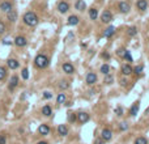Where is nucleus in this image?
<instances>
[{
  "label": "nucleus",
  "mask_w": 149,
  "mask_h": 144,
  "mask_svg": "<svg viewBox=\"0 0 149 144\" xmlns=\"http://www.w3.org/2000/svg\"><path fill=\"white\" fill-rule=\"evenodd\" d=\"M22 20L28 26H35L37 24H38V16H37L34 12L29 11V12H26V13L24 14Z\"/></svg>",
  "instance_id": "nucleus-1"
},
{
  "label": "nucleus",
  "mask_w": 149,
  "mask_h": 144,
  "mask_svg": "<svg viewBox=\"0 0 149 144\" xmlns=\"http://www.w3.org/2000/svg\"><path fill=\"white\" fill-rule=\"evenodd\" d=\"M34 64H35L37 68H46L48 66V58L46 55H43V54H39L34 59Z\"/></svg>",
  "instance_id": "nucleus-2"
},
{
  "label": "nucleus",
  "mask_w": 149,
  "mask_h": 144,
  "mask_svg": "<svg viewBox=\"0 0 149 144\" xmlns=\"http://www.w3.org/2000/svg\"><path fill=\"white\" fill-rule=\"evenodd\" d=\"M113 20V13L110 11H103L101 14V21L103 24H110V21Z\"/></svg>",
  "instance_id": "nucleus-3"
},
{
  "label": "nucleus",
  "mask_w": 149,
  "mask_h": 144,
  "mask_svg": "<svg viewBox=\"0 0 149 144\" xmlns=\"http://www.w3.org/2000/svg\"><path fill=\"white\" fill-rule=\"evenodd\" d=\"M118 8H119V11H120V13H124V14L131 11V5H129L127 1H120V3L118 4Z\"/></svg>",
  "instance_id": "nucleus-4"
},
{
  "label": "nucleus",
  "mask_w": 149,
  "mask_h": 144,
  "mask_svg": "<svg viewBox=\"0 0 149 144\" xmlns=\"http://www.w3.org/2000/svg\"><path fill=\"white\" fill-rule=\"evenodd\" d=\"M13 43L17 46V47H24V46H26L28 41H26V38H25V37H22V35H18V37L14 38Z\"/></svg>",
  "instance_id": "nucleus-5"
},
{
  "label": "nucleus",
  "mask_w": 149,
  "mask_h": 144,
  "mask_svg": "<svg viewBox=\"0 0 149 144\" xmlns=\"http://www.w3.org/2000/svg\"><path fill=\"white\" fill-rule=\"evenodd\" d=\"M58 11H59L60 13H67V12L69 11V4H68L67 1H59V3H58Z\"/></svg>",
  "instance_id": "nucleus-6"
},
{
  "label": "nucleus",
  "mask_w": 149,
  "mask_h": 144,
  "mask_svg": "<svg viewBox=\"0 0 149 144\" xmlns=\"http://www.w3.org/2000/svg\"><path fill=\"white\" fill-rule=\"evenodd\" d=\"M11 9H12V3H11V1H8V0H4V1H1V3H0V11L7 12V13H8Z\"/></svg>",
  "instance_id": "nucleus-7"
},
{
  "label": "nucleus",
  "mask_w": 149,
  "mask_h": 144,
  "mask_svg": "<svg viewBox=\"0 0 149 144\" xmlns=\"http://www.w3.org/2000/svg\"><path fill=\"white\" fill-rule=\"evenodd\" d=\"M89 114H86V113H79V114H76V121L77 122H80V123H85V122H88L89 121Z\"/></svg>",
  "instance_id": "nucleus-8"
},
{
  "label": "nucleus",
  "mask_w": 149,
  "mask_h": 144,
  "mask_svg": "<svg viewBox=\"0 0 149 144\" xmlns=\"http://www.w3.org/2000/svg\"><path fill=\"white\" fill-rule=\"evenodd\" d=\"M86 83L89 85H93L97 83V75L94 74V72H89V74L86 75Z\"/></svg>",
  "instance_id": "nucleus-9"
},
{
  "label": "nucleus",
  "mask_w": 149,
  "mask_h": 144,
  "mask_svg": "<svg viewBox=\"0 0 149 144\" xmlns=\"http://www.w3.org/2000/svg\"><path fill=\"white\" fill-rule=\"evenodd\" d=\"M101 138H102V140H110V139L113 138V132H111L109 128H105L101 132Z\"/></svg>",
  "instance_id": "nucleus-10"
},
{
  "label": "nucleus",
  "mask_w": 149,
  "mask_h": 144,
  "mask_svg": "<svg viewBox=\"0 0 149 144\" xmlns=\"http://www.w3.org/2000/svg\"><path fill=\"white\" fill-rule=\"evenodd\" d=\"M62 68H63V71H64L65 74H68V75H72L73 72H75V67H73L71 63H64Z\"/></svg>",
  "instance_id": "nucleus-11"
},
{
  "label": "nucleus",
  "mask_w": 149,
  "mask_h": 144,
  "mask_svg": "<svg viewBox=\"0 0 149 144\" xmlns=\"http://www.w3.org/2000/svg\"><path fill=\"white\" fill-rule=\"evenodd\" d=\"M79 17L77 16H75V14H72V16H69L68 17V20H67V24L69 26H75V25H77L79 24Z\"/></svg>",
  "instance_id": "nucleus-12"
},
{
  "label": "nucleus",
  "mask_w": 149,
  "mask_h": 144,
  "mask_svg": "<svg viewBox=\"0 0 149 144\" xmlns=\"http://www.w3.org/2000/svg\"><path fill=\"white\" fill-rule=\"evenodd\" d=\"M38 132H39L41 135L46 136V135H48V134H50V127H48L47 124H41L39 128H38Z\"/></svg>",
  "instance_id": "nucleus-13"
},
{
  "label": "nucleus",
  "mask_w": 149,
  "mask_h": 144,
  "mask_svg": "<svg viewBox=\"0 0 149 144\" xmlns=\"http://www.w3.org/2000/svg\"><path fill=\"white\" fill-rule=\"evenodd\" d=\"M17 85H18V77H17L16 75H13V76L11 77V81H9V89L13 91Z\"/></svg>",
  "instance_id": "nucleus-14"
},
{
  "label": "nucleus",
  "mask_w": 149,
  "mask_h": 144,
  "mask_svg": "<svg viewBox=\"0 0 149 144\" xmlns=\"http://www.w3.org/2000/svg\"><path fill=\"white\" fill-rule=\"evenodd\" d=\"M7 64H8V67L11 68V70H17L18 66H20V63L17 62L16 59H8L7 60Z\"/></svg>",
  "instance_id": "nucleus-15"
},
{
  "label": "nucleus",
  "mask_w": 149,
  "mask_h": 144,
  "mask_svg": "<svg viewBox=\"0 0 149 144\" xmlns=\"http://www.w3.org/2000/svg\"><path fill=\"white\" fill-rule=\"evenodd\" d=\"M75 8L77 9V11H85L86 9V4H85L84 0H77L76 4H75Z\"/></svg>",
  "instance_id": "nucleus-16"
},
{
  "label": "nucleus",
  "mask_w": 149,
  "mask_h": 144,
  "mask_svg": "<svg viewBox=\"0 0 149 144\" xmlns=\"http://www.w3.org/2000/svg\"><path fill=\"white\" fill-rule=\"evenodd\" d=\"M136 7H137L139 11H145L148 8V3H146V0H137Z\"/></svg>",
  "instance_id": "nucleus-17"
},
{
  "label": "nucleus",
  "mask_w": 149,
  "mask_h": 144,
  "mask_svg": "<svg viewBox=\"0 0 149 144\" xmlns=\"http://www.w3.org/2000/svg\"><path fill=\"white\" fill-rule=\"evenodd\" d=\"M7 17H8V20L11 21V23H14V21L17 20V12L14 11V9H11V11L7 13Z\"/></svg>",
  "instance_id": "nucleus-18"
},
{
  "label": "nucleus",
  "mask_w": 149,
  "mask_h": 144,
  "mask_svg": "<svg viewBox=\"0 0 149 144\" xmlns=\"http://www.w3.org/2000/svg\"><path fill=\"white\" fill-rule=\"evenodd\" d=\"M58 132H59V135H62V136H67L68 135V127L65 126V124H59Z\"/></svg>",
  "instance_id": "nucleus-19"
},
{
  "label": "nucleus",
  "mask_w": 149,
  "mask_h": 144,
  "mask_svg": "<svg viewBox=\"0 0 149 144\" xmlns=\"http://www.w3.org/2000/svg\"><path fill=\"white\" fill-rule=\"evenodd\" d=\"M114 33H115V28H114V26H109V28L105 29L103 35L105 37H107V38H110V37H113L114 35Z\"/></svg>",
  "instance_id": "nucleus-20"
},
{
  "label": "nucleus",
  "mask_w": 149,
  "mask_h": 144,
  "mask_svg": "<svg viewBox=\"0 0 149 144\" xmlns=\"http://www.w3.org/2000/svg\"><path fill=\"white\" fill-rule=\"evenodd\" d=\"M132 71H133V68L131 67L129 64H124L123 67H122V72H123V75H126V76H128V75L132 74Z\"/></svg>",
  "instance_id": "nucleus-21"
},
{
  "label": "nucleus",
  "mask_w": 149,
  "mask_h": 144,
  "mask_svg": "<svg viewBox=\"0 0 149 144\" xmlns=\"http://www.w3.org/2000/svg\"><path fill=\"white\" fill-rule=\"evenodd\" d=\"M42 114L46 117H50L51 114H52V109H51V106H48V105H46V106L42 107Z\"/></svg>",
  "instance_id": "nucleus-22"
},
{
  "label": "nucleus",
  "mask_w": 149,
  "mask_h": 144,
  "mask_svg": "<svg viewBox=\"0 0 149 144\" xmlns=\"http://www.w3.org/2000/svg\"><path fill=\"white\" fill-rule=\"evenodd\" d=\"M89 17L90 20H97V17H98V11L96 8H90L89 9Z\"/></svg>",
  "instance_id": "nucleus-23"
},
{
  "label": "nucleus",
  "mask_w": 149,
  "mask_h": 144,
  "mask_svg": "<svg viewBox=\"0 0 149 144\" xmlns=\"http://www.w3.org/2000/svg\"><path fill=\"white\" fill-rule=\"evenodd\" d=\"M137 110H139V102H135V104H133V106L131 107V110H129V113H131V115L135 117L136 114H137Z\"/></svg>",
  "instance_id": "nucleus-24"
},
{
  "label": "nucleus",
  "mask_w": 149,
  "mask_h": 144,
  "mask_svg": "<svg viewBox=\"0 0 149 144\" xmlns=\"http://www.w3.org/2000/svg\"><path fill=\"white\" fill-rule=\"evenodd\" d=\"M65 100H67V97H65L64 93L58 94V97H56V102H58V104H64Z\"/></svg>",
  "instance_id": "nucleus-25"
},
{
  "label": "nucleus",
  "mask_w": 149,
  "mask_h": 144,
  "mask_svg": "<svg viewBox=\"0 0 149 144\" xmlns=\"http://www.w3.org/2000/svg\"><path fill=\"white\" fill-rule=\"evenodd\" d=\"M101 72H102L103 75H109V74H110V66H109V64H103V66L101 67Z\"/></svg>",
  "instance_id": "nucleus-26"
},
{
  "label": "nucleus",
  "mask_w": 149,
  "mask_h": 144,
  "mask_svg": "<svg viewBox=\"0 0 149 144\" xmlns=\"http://www.w3.org/2000/svg\"><path fill=\"white\" fill-rule=\"evenodd\" d=\"M7 76V70L4 67H0V81H3Z\"/></svg>",
  "instance_id": "nucleus-27"
},
{
  "label": "nucleus",
  "mask_w": 149,
  "mask_h": 144,
  "mask_svg": "<svg viewBox=\"0 0 149 144\" xmlns=\"http://www.w3.org/2000/svg\"><path fill=\"white\" fill-rule=\"evenodd\" d=\"M135 144H148V140L144 136H140V138H137L135 140Z\"/></svg>",
  "instance_id": "nucleus-28"
},
{
  "label": "nucleus",
  "mask_w": 149,
  "mask_h": 144,
  "mask_svg": "<svg viewBox=\"0 0 149 144\" xmlns=\"http://www.w3.org/2000/svg\"><path fill=\"white\" fill-rule=\"evenodd\" d=\"M136 34H137V29H136L135 26H132V28H128V35L133 37V35H136Z\"/></svg>",
  "instance_id": "nucleus-29"
},
{
  "label": "nucleus",
  "mask_w": 149,
  "mask_h": 144,
  "mask_svg": "<svg viewBox=\"0 0 149 144\" xmlns=\"http://www.w3.org/2000/svg\"><path fill=\"white\" fill-rule=\"evenodd\" d=\"M143 70H144V68H143V66H137V67H135V68H133V71H132V72H135L136 75H141V74H143Z\"/></svg>",
  "instance_id": "nucleus-30"
},
{
  "label": "nucleus",
  "mask_w": 149,
  "mask_h": 144,
  "mask_svg": "<svg viewBox=\"0 0 149 144\" xmlns=\"http://www.w3.org/2000/svg\"><path fill=\"white\" fill-rule=\"evenodd\" d=\"M21 76H22L24 80H28L29 79V71H28V68H24L22 72H21Z\"/></svg>",
  "instance_id": "nucleus-31"
},
{
  "label": "nucleus",
  "mask_w": 149,
  "mask_h": 144,
  "mask_svg": "<svg viewBox=\"0 0 149 144\" xmlns=\"http://www.w3.org/2000/svg\"><path fill=\"white\" fill-rule=\"evenodd\" d=\"M113 81H114V77L111 75H105V83L106 84H111Z\"/></svg>",
  "instance_id": "nucleus-32"
},
{
  "label": "nucleus",
  "mask_w": 149,
  "mask_h": 144,
  "mask_svg": "<svg viewBox=\"0 0 149 144\" xmlns=\"http://www.w3.org/2000/svg\"><path fill=\"white\" fill-rule=\"evenodd\" d=\"M68 87H69V84H68L65 80H62V81L59 83V88H60V89H67Z\"/></svg>",
  "instance_id": "nucleus-33"
},
{
  "label": "nucleus",
  "mask_w": 149,
  "mask_h": 144,
  "mask_svg": "<svg viewBox=\"0 0 149 144\" xmlns=\"http://www.w3.org/2000/svg\"><path fill=\"white\" fill-rule=\"evenodd\" d=\"M68 121H69V122H75V121H76V114L71 113L69 115H68Z\"/></svg>",
  "instance_id": "nucleus-34"
},
{
  "label": "nucleus",
  "mask_w": 149,
  "mask_h": 144,
  "mask_svg": "<svg viewBox=\"0 0 149 144\" xmlns=\"http://www.w3.org/2000/svg\"><path fill=\"white\" fill-rule=\"evenodd\" d=\"M51 97H52V93H50V92H43V98L45 100H50Z\"/></svg>",
  "instance_id": "nucleus-35"
},
{
  "label": "nucleus",
  "mask_w": 149,
  "mask_h": 144,
  "mask_svg": "<svg viewBox=\"0 0 149 144\" xmlns=\"http://www.w3.org/2000/svg\"><path fill=\"white\" fill-rule=\"evenodd\" d=\"M124 58H126V60H128V62H132V57H131L129 51H126V54H124Z\"/></svg>",
  "instance_id": "nucleus-36"
},
{
  "label": "nucleus",
  "mask_w": 149,
  "mask_h": 144,
  "mask_svg": "<svg viewBox=\"0 0 149 144\" xmlns=\"http://www.w3.org/2000/svg\"><path fill=\"white\" fill-rule=\"evenodd\" d=\"M5 31V25H4L3 21H0V34H3Z\"/></svg>",
  "instance_id": "nucleus-37"
},
{
  "label": "nucleus",
  "mask_w": 149,
  "mask_h": 144,
  "mask_svg": "<svg viewBox=\"0 0 149 144\" xmlns=\"http://www.w3.org/2000/svg\"><path fill=\"white\" fill-rule=\"evenodd\" d=\"M115 114L116 115H122V114H123V109H122V107H115Z\"/></svg>",
  "instance_id": "nucleus-38"
},
{
  "label": "nucleus",
  "mask_w": 149,
  "mask_h": 144,
  "mask_svg": "<svg viewBox=\"0 0 149 144\" xmlns=\"http://www.w3.org/2000/svg\"><path fill=\"white\" fill-rule=\"evenodd\" d=\"M119 128H120V131H124V130H127V128H128V126H127V123H126V122H123V123H120V126H119Z\"/></svg>",
  "instance_id": "nucleus-39"
},
{
  "label": "nucleus",
  "mask_w": 149,
  "mask_h": 144,
  "mask_svg": "<svg viewBox=\"0 0 149 144\" xmlns=\"http://www.w3.org/2000/svg\"><path fill=\"white\" fill-rule=\"evenodd\" d=\"M127 50H124V48H122V50H118V55L120 58H124V54H126Z\"/></svg>",
  "instance_id": "nucleus-40"
},
{
  "label": "nucleus",
  "mask_w": 149,
  "mask_h": 144,
  "mask_svg": "<svg viewBox=\"0 0 149 144\" xmlns=\"http://www.w3.org/2000/svg\"><path fill=\"white\" fill-rule=\"evenodd\" d=\"M5 143H7L5 135H0V144H5Z\"/></svg>",
  "instance_id": "nucleus-41"
},
{
  "label": "nucleus",
  "mask_w": 149,
  "mask_h": 144,
  "mask_svg": "<svg viewBox=\"0 0 149 144\" xmlns=\"http://www.w3.org/2000/svg\"><path fill=\"white\" fill-rule=\"evenodd\" d=\"M3 43H4V45H11V43H12V41L7 38V40H4V41H3Z\"/></svg>",
  "instance_id": "nucleus-42"
},
{
  "label": "nucleus",
  "mask_w": 149,
  "mask_h": 144,
  "mask_svg": "<svg viewBox=\"0 0 149 144\" xmlns=\"http://www.w3.org/2000/svg\"><path fill=\"white\" fill-rule=\"evenodd\" d=\"M94 144H103V143H102V140H99V139H97V140H96V143H94Z\"/></svg>",
  "instance_id": "nucleus-43"
},
{
  "label": "nucleus",
  "mask_w": 149,
  "mask_h": 144,
  "mask_svg": "<svg viewBox=\"0 0 149 144\" xmlns=\"http://www.w3.org/2000/svg\"><path fill=\"white\" fill-rule=\"evenodd\" d=\"M102 57H103V58H105V59H107V58H109V55H107V54H106V53H103V54H102Z\"/></svg>",
  "instance_id": "nucleus-44"
},
{
  "label": "nucleus",
  "mask_w": 149,
  "mask_h": 144,
  "mask_svg": "<svg viewBox=\"0 0 149 144\" xmlns=\"http://www.w3.org/2000/svg\"><path fill=\"white\" fill-rule=\"evenodd\" d=\"M38 144H47V143H46V141H39Z\"/></svg>",
  "instance_id": "nucleus-45"
}]
</instances>
